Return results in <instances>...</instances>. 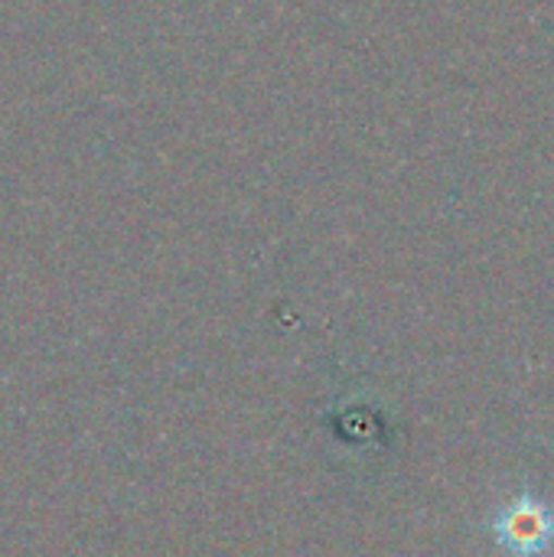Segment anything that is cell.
Instances as JSON below:
<instances>
[{
    "label": "cell",
    "mask_w": 554,
    "mask_h": 557,
    "mask_svg": "<svg viewBox=\"0 0 554 557\" xmlns=\"http://www.w3.org/2000/svg\"><path fill=\"white\" fill-rule=\"evenodd\" d=\"M519 548H529V542H542L545 539V525L539 522V516H522L516 512L509 519V532H506Z\"/></svg>",
    "instance_id": "1"
}]
</instances>
